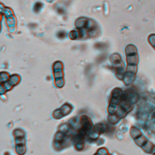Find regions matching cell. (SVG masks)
I'll return each instance as SVG.
<instances>
[{
	"instance_id": "obj_1",
	"label": "cell",
	"mask_w": 155,
	"mask_h": 155,
	"mask_svg": "<svg viewBox=\"0 0 155 155\" xmlns=\"http://www.w3.org/2000/svg\"><path fill=\"white\" fill-rule=\"evenodd\" d=\"M79 125L80 121L78 117L72 118L68 122L61 124L53 138L54 149L56 151H61L74 144Z\"/></svg>"
},
{
	"instance_id": "obj_2",
	"label": "cell",
	"mask_w": 155,
	"mask_h": 155,
	"mask_svg": "<svg viewBox=\"0 0 155 155\" xmlns=\"http://www.w3.org/2000/svg\"><path fill=\"white\" fill-rule=\"evenodd\" d=\"M138 99V95L136 92L132 90H125L122 94V100L115 114L107 118L108 122L113 125L118 123L132 110L134 104L136 103Z\"/></svg>"
},
{
	"instance_id": "obj_3",
	"label": "cell",
	"mask_w": 155,
	"mask_h": 155,
	"mask_svg": "<svg viewBox=\"0 0 155 155\" xmlns=\"http://www.w3.org/2000/svg\"><path fill=\"white\" fill-rule=\"evenodd\" d=\"M79 121V127L78 130L74 141L75 148L77 151H81L83 150L87 136H89L93 127L91 119L86 115L81 116Z\"/></svg>"
},
{
	"instance_id": "obj_4",
	"label": "cell",
	"mask_w": 155,
	"mask_h": 155,
	"mask_svg": "<svg viewBox=\"0 0 155 155\" xmlns=\"http://www.w3.org/2000/svg\"><path fill=\"white\" fill-rule=\"evenodd\" d=\"M122 90L119 88H116L112 91L107 107L108 117H111L115 114L122 100Z\"/></svg>"
},
{
	"instance_id": "obj_5",
	"label": "cell",
	"mask_w": 155,
	"mask_h": 155,
	"mask_svg": "<svg viewBox=\"0 0 155 155\" xmlns=\"http://www.w3.org/2000/svg\"><path fill=\"white\" fill-rule=\"evenodd\" d=\"M13 135L15 139V149L18 155H24L26 152L25 133L21 129H16L13 130Z\"/></svg>"
},
{
	"instance_id": "obj_6",
	"label": "cell",
	"mask_w": 155,
	"mask_h": 155,
	"mask_svg": "<svg viewBox=\"0 0 155 155\" xmlns=\"http://www.w3.org/2000/svg\"><path fill=\"white\" fill-rule=\"evenodd\" d=\"M130 135L133 139H134L135 143L139 147H142L144 151L150 153V150L147 145H150V143L148 141V140L146 137L143 135L140 131L135 127H132L130 129ZM152 146V145H150Z\"/></svg>"
},
{
	"instance_id": "obj_7",
	"label": "cell",
	"mask_w": 155,
	"mask_h": 155,
	"mask_svg": "<svg viewBox=\"0 0 155 155\" xmlns=\"http://www.w3.org/2000/svg\"><path fill=\"white\" fill-rule=\"evenodd\" d=\"M73 109V107L68 103L64 104L60 108L55 110L53 114V118L55 119H61L68 115Z\"/></svg>"
},
{
	"instance_id": "obj_8",
	"label": "cell",
	"mask_w": 155,
	"mask_h": 155,
	"mask_svg": "<svg viewBox=\"0 0 155 155\" xmlns=\"http://www.w3.org/2000/svg\"><path fill=\"white\" fill-rule=\"evenodd\" d=\"M107 129V127L103 123H98L95 125L89 135V139L90 140H96L101 134L104 133Z\"/></svg>"
},
{
	"instance_id": "obj_9",
	"label": "cell",
	"mask_w": 155,
	"mask_h": 155,
	"mask_svg": "<svg viewBox=\"0 0 155 155\" xmlns=\"http://www.w3.org/2000/svg\"><path fill=\"white\" fill-rule=\"evenodd\" d=\"M149 43L153 47H155V34H151L148 37Z\"/></svg>"
},
{
	"instance_id": "obj_10",
	"label": "cell",
	"mask_w": 155,
	"mask_h": 155,
	"mask_svg": "<svg viewBox=\"0 0 155 155\" xmlns=\"http://www.w3.org/2000/svg\"><path fill=\"white\" fill-rule=\"evenodd\" d=\"M106 150H107V148L106 147L100 148L97 150V151L93 155H104V153Z\"/></svg>"
},
{
	"instance_id": "obj_11",
	"label": "cell",
	"mask_w": 155,
	"mask_h": 155,
	"mask_svg": "<svg viewBox=\"0 0 155 155\" xmlns=\"http://www.w3.org/2000/svg\"><path fill=\"white\" fill-rule=\"evenodd\" d=\"M42 7V4L39 3H38L36 4L35 6V10H39V9H41V7Z\"/></svg>"
},
{
	"instance_id": "obj_12",
	"label": "cell",
	"mask_w": 155,
	"mask_h": 155,
	"mask_svg": "<svg viewBox=\"0 0 155 155\" xmlns=\"http://www.w3.org/2000/svg\"><path fill=\"white\" fill-rule=\"evenodd\" d=\"M104 155H111V154H110L108 153V150L107 149V150H106V151L104 152Z\"/></svg>"
},
{
	"instance_id": "obj_13",
	"label": "cell",
	"mask_w": 155,
	"mask_h": 155,
	"mask_svg": "<svg viewBox=\"0 0 155 155\" xmlns=\"http://www.w3.org/2000/svg\"><path fill=\"white\" fill-rule=\"evenodd\" d=\"M4 155H11L9 152H6L4 153Z\"/></svg>"
},
{
	"instance_id": "obj_14",
	"label": "cell",
	"mask_w": 155,
	"mask_h": 155,
	"mask_svg": "<svg viewBox=\"0 0 155 155\" xmlns=\"http://www.w3.org/2000/svg\"><path fill=\"white\" fill-rule=\"evenodd\" d=\"M154 49H155V47H154Z\"/></svg>"
}]
</instances>
